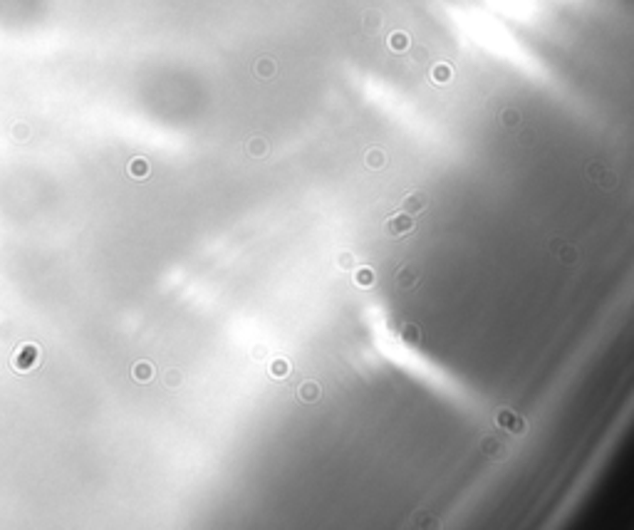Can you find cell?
<instances>
[{
  "label": "cell",
  "instance_id": "6da1fadb",
  "mask_svg": "<svg viewBox=\"0 0 634 530\" xmlns=\"http://www.w3.org/2000/svg\"><path fill=\"white\" fill-rule=\"evenodd\" d=\"M394 285L399 288V290H414L416 285H419V268L411 263H404L397 268V273H394Z\"/></svg>",
  "mask_w": 634,
  "mask_h": 530
},
{
  "label": "cell",
  "instance_id": "7a4b0ae2",
  "mask_svg": "<svg viewBox=\"0 0 634 530\" xmlns=\"http://www.w3.org/2000/svg\"><path fill=\"white\" fill-rule=\"evenodd\" d=\"M411 228H414V216H409V213H397V216H392V218L387 221L389 236H404V233H409Z\"/></svg>",
  "mask_w": 634,
  "mask_h": 530
},
{
  "label": "cell",
  "instance_id": "3957f363",
  "mask_svg": "<svg viewBox=\"0 0 634 530\" xmlns=\"http://www.w3.org/2000/svg\"><path fill=\"white\" fill-rule=\"evenodd\" d=\"M424 208H426V193H421V191L409 193V196L402 201V213H409V216H416V213H421Z\"/></svg>",
  "mask_w": 634,
  "mask_h": 530
},
{
  "label": "cell",
  "instance_id": "277c9868",
  "mask_svg": "<svg viewBox=\"0 0 634 530\" xmlns=\"http://www.w3.org/2000/svg\"><path fill=\"white\" fill-rule=\"evenodd\" d=\"M495 419H498V424H500V426H505V429H511V431H518V434H520V431L525 429L523 419H520L518 414H513V412H505V409H503V412H498Z\"/></svg>",
  "mask_w": 634,
  "mask_h": 530
},
{
  "label": "cell",
  "instance_id": "5b68a950",
  "mask_svg": "<svg viewBox=\"0 0 634 530\" xmlns=\"http://www.w3.org/2000/svg\"><path fill=\"white\" fill-rule=\"evenodd\" d=\"M590 176L597 178V183H600V186H605V188H612V186L617 183V176H614V174H609L607 169H602L600 164L590 166Z\"/></svg>",
  "mask_w": 634,
  "mask_h": 530
},
{
  "label": "cell",
  "instance_id": "8992f818",
  "mask_svg": "<svg viewBox=\"0 0 634 530\" xmlns=\"http://www.w3.org/2000/svg\"><path fill=\"white\" fill-rule=\"evenodd\" d=\"M552 253L560 258V263H573L577 258L575 250H573L567 243H562V240H555V243H552Z\"/></svg>",
  "mask_w": 634,
  "mask_h": 530
},
{
  "label": "cell",
  "instance_id": "52a82bcc",
  "mask_svg": "<svg viewBox=\"0 0 634 530\" xmlns=\"http://www.w3.org/2000/svg\"><path fill=\"white\" fill-rule=\"evenodd\" d=\"M297 396H300V402H305V404L317 402V396H320V386H317V382H305L300 389H297Z\"/></svg>",
  "mask_w": 634,
  "mask_h": 530
},
{
  "label": "cell",
  "instance_id": "ba28073f",
  "mask_svg": "<svg viewBox=\"0 0 634 530\" xmlns=\"http://www.w3.org/2000/svg\"><path fill=\"white\" fill-rule=\"evenodd\" d=\"M402 340L404 342H409V345H416L419 340H421V332H419V327L416 324H404L402 327Z\"/></svg>",
  "mask_w": 634,
  "mask_h": 530
},
{
  "label": "cell",
  "instance_id": "9c48e42d",
  "mask_svg": "<svg viewBox=\"0 0 634 530\" xmlns=\"http://www.w3.org/2000/svg\"><path fill=\"white\" fill-rule=\"evenodd\" d=\"M354 280H357V285L369 288V285L374 283V273H372L369 268H359V270H357V275H354Z\"/></svg>",
  "mask_w": 634,
  "mask_h": 530
},
{
  "label": "cell",
  "instance_id": "30bf717a",
  "mask_svg": "<svg viewBox=\"0 0 634 530\" xmlns=\"http://www.w3.org/2000/svg\"><path fill=\"white\" fill-rule=\"evenodd\" d=\"M483 451L488 453L490 458H495V453L503 456V443L498 441V439H483Z\"/></svg>",
  "mask_w": 634,
  "mask_h": 530
},
{
  "label": "cell",
  "instance_id": "8fae6325",
  "mask_svg": "<svg viewBox=\"0 0 634 530\" xmlns=\"http://www.w3.org/2000/svg\"><path fill=\"white\" fill-rule=\"evenodd\" d=\"M406 45H409V37H406L404 32H394V35L389 37V47H392V50H397V52L406 50Z\"/></svg>",
  "mask_w": 634,
  "mask_h": 530
},
{
  "label": "cell",
  "instance_id": "7c38bea8",
  "mask_svg": "<svg viewBox=\"0 0 634 530\" xmlns=\"http://www.w3.org/2000/svg\"><path fill=\"white\" fill-rule=\"evenodd\" d=\"M367 164H369L372 169H382V166H384V151L372 149V151L367 154Z\"/></svg>",
  "mask_w": 634,
  "mask_h": 530
},
{
  "label": "cell",
  "instance_id": "4fadbf2b",
  "mask_svg": "<svg viewBox=\"0 0 634 530\" xmlns=\"http://www.w3.org/2000/svg\"><path fill=\"white\" fill-rule=\"evenodd\" d=\"M431 77L436 82H449V77H451V70H449V64H436L431 72Z\"/></svg>",
  "mask_w": 634,
  "mask_h": 530
},
{
  "label": "cell",
  "instance_id": "5bb4252c",
  "mask_svg": "<svg viewBox=\"0 0 634 530\" xmlns=\"http://www.w3.org/2000/svg\"><path fill=\"white\" fill-rule=\"evenodd\" d=\"M288 369H290V367H288V362H285V359H275V362L270 364V374H273V377H285V374H288Z\"/></svg>",
  "mask_w": 634,
  "mask_h": 530
},
{
  "label": "cell",
  "instance_id": "9a60e30c",
  "mask_svg": "<svg viewBox=\"0 0 634 530\" xmlns=\"http://www.w3.org/2000/svg\"><path fill=\"white\" fill-rule=\"evenodd\" d=\"M134 377H137L139 382H146V379L151 377V367H149L146 362H139V364L134 367Z\"/></svg>",
  "mask_w": 634,
  "mask_h": 530
},
{
  "label": "cell",
  "instance_id": "2e32d148",
  "mask_svg": "<svg viewBox=\"0 0 634 530\" xmlns=\"http://www.w3.org/2000/svg\"><path fill=\"white\" fill-rule=\"evenodd\" d=\"M379 23H382V15H379V13H374V10H369V13L364 15V28H367V30L379 28Z\"/></svg>",
  "mask_w": 634,
  "mask_h": 530
},
{
  "label": "cell",
  "instance_id": "e0dca14e",
  "mask_svg": "<svg viewBox=\"0 0 634 530\" xmlns=\"http://www.w3.org/2000/svg\"><path fill=\"white\" fill-rule=\"evenodd\" d=\"M273 70H275V67H273V62H270V59H260L258 64H256V72H258L260 77H270V75H273Z\"/></svg>",
  "mask_w": 634,
  "mask_h": 530
},
{
  "label": "cell",
  "instance_id": "ac0fdd59",
  "mask_svg": "<svg viewBox=\"0 0 634 530\" xmlns=\"http://www.w3.org/2000/svg\"><path fill=\"white\" fill-rule=\"evenodd\" d=\"M146 171H149V166H146L144 159L132 161V174H134V176H146Z\"/></svg>",
  "mask_w": 634,
  "mask_h": 530
},
{
  "label": "cell",
  "instance_id": "d6986e66",
  "mask_svg": "<svg viewBox=\"0 0 634 530\" xmlns=\"http://www.w3.org/2000/svg\"><path fill=\"white\" fill-rule=\"evenodd\" d=\"M250 154H253V156H263V154H265V142H263V139H253V142H250Z\"/></svg>",
  "mask_w": 634,
  "mask_h": 530
},
{
  "label": "cell",
  "instance_id": "ffe728a7",
  "mask_svg": "<svg viewBox=\"0 0 634 530\" xmlns=\"http://www.w3.org/2000/svg\"><path fill=\"white\" fill-rule=\"evenodd\" d=\"M518 112H513V109H508V112H503V121H505V126H513V124H518Z\"/></svg>",
  "mask_w": 634,
  "mask_h": 530
},
{
  "label": "cell",
  "instance_id": "44dd1931",
  "mask_svg": "<svg viewBox=\"0 0 634 530\" xmlns=\"http://www.w3.org/2000/svg\"><path fill=\"white\" fill-rule=\"evenodd\" d=\"M178 379H181V374H178L176 369H169V372H166V384H169V386H176Z\"/></svg>",
  "mask_w": 634,
  "mask_h": 530
},
{
  "label": "cell",
  "instance_id": "7402d4cb",
  "mask_svg": "<svg viewBox=\"0 0 634 530\" xmlns=\"http://www.w3.org/2000/svg\"><path fill=\"white\" fill-rule=\"evenodd\" d=\"M414 57H416V59H426V50H424V47H419V50L414 52Z\"/></svg>",
  "mask_w": 634,
  "mask_h": 530
},
{
  "label": "cell",
  "instance_id": "603a6c76",
  "mask_svg": "<svg viewBox=\"0 0 634 530\" xmlns=\"http://www.w3.org/2000/svg\"><path fill=\"white\" fill-rule=\"evenodd\" d=\"M340 265H342V268H349V265H352V258L345 253V255H342V263H340Z\"/></svg>",
  "mask_w": 634,
  "mask_h": 530
}]
</instances>
